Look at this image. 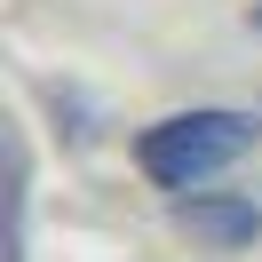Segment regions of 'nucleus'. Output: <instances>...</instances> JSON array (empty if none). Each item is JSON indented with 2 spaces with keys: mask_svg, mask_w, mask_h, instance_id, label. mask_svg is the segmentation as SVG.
Masks as SVG:
<instances>
[{
  "mask_svg": "<svg viewBox=\"0 0 262 262\" xmlns=\"http://www.w3.org/2000/svg\"><path fill=\"white\" fill-rule=\"evenodd\" d=\"M254 143V119L246 112H167L135 135V167H143L159 191H199L207 175H223L238 151Z\"/></svg>",
  "mask_w": 262,
  "mask_h": 262,
  "instance_id": "f257e3e1",
  "label": "nucleus"
},
{
  "mask_svg": "<svg viewBox=\"0 0 262 262\" xmlns=\"http://www.w3.org/2000/svg\"><path fill=\"white\" fill-rule=\"evenodd\" d=\"M246 24H254V32H262V0H254V16H246Z\"/></svg>",
  "mask_w": 262,
  "mask_h": 262,
  "instance_id": "7ed1b4c3",
  "label": "nucleus"
},
{
  "mask_svg": "<svg viewBox=\"0 0 262 262\" xmlns=\"http://www.w3.org/2000/svg\"><path fill=\"white\" fill-rule=\"evenodd\" d=\"M175 223L207 246H254L262 238V207L254 199H223V191H183L175 199Z\"/></svg>",
  "mask_w": 262,
  "mask_h": 262,
  "instance_id": "f03ea898",
  "label": "nucleus"
}]
</instances>
